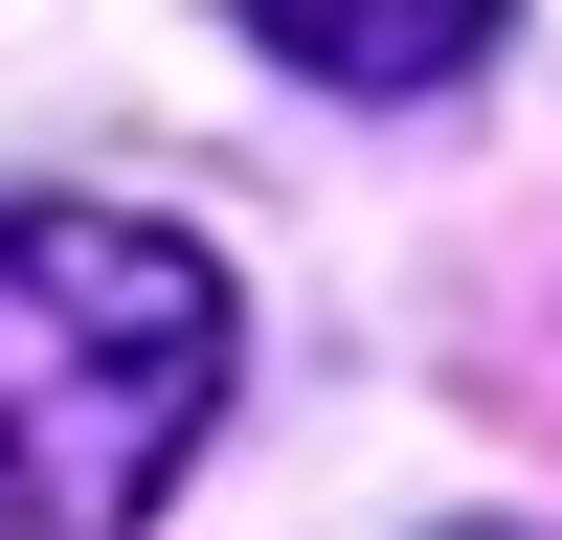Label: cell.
Segmentation results:
<instances>
[{"label":"cell","mask_w":562,"mask_h":540,"mask_svg":"<svg viewBox=\"0 0 562 540\" xmlns=\"http://www.w3.org/2000/svg\"><path fill=\"white\" fill-rule=\"evenodd\" d=\"M248 315L135 203H0V540H113L225 428Z\"/></svg>","instance_id":"cell-1"},{"label":"cell","mask_w":562,"mask_h":540,"mask_svg":"<svg viewBox=\"0 0 562 540\" xmlns=\"http://www.w3.org/2000/svg\"><path fill=\"white\" fill-rule=\"evenodd\" d=\"M248 45L315 68V90H450L495 45V0H248Z\"/></svg>","instance_id":"cell-2"},{"label":"cell","mask_w":562,"mask_h":540,"mask_svg":"<svg viewBox=\"0 0 562 540\" xmlns=\"http://www.w3.org/2000/svg\"><path fill=\"white\" fill-rule=\"evenodd\" d=\"M450 540H518V518H450Z\"/></svg>","instance_id":"cell-3"}]
</instances>
